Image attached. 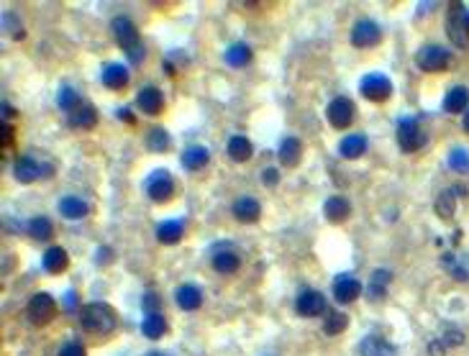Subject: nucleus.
<instances>
[{
    "label": "nucleus",
    "mask_w": 469,
    "mask_h": 356,
    "mask_svg": "<svg viewBox=\"0 0 469 356\" xmlns=\"http://www.w3.org/2000/svg\"><path fill=\"white\" fill-rule=\"evenodd\" d=\"M80 323L93 333H108L116 328V313L105 303H88L80 310Z\"/></svg>",
    "instance_id": "f257e3e1"
},
{
    "label": "nucleus",
    "mask_w": 469,
    "mask_h": 356,
    "mask_svg": "<svg viewBox=\"0 0 469 356\" xmlns=\"http://www.w3.org/2000/svg\"><path fill=\"white\" fill-rule=\"evenodd\" d=\"M446 33L456 46L467 49L469 46V11L462 3H451L449 16H446Z\"/></svg>",
    "instance_id": "f03ea898"
},
{
    "label": "nucleus",
    "mask_w": 469,
    "mask_h": 356,
    "mask_svg": "<svg viewBox=\"0 0 469 356\" xmlns=\"http://www.w3.org/2000/svg\"><path fill=\"white\" fill-rule=\"evenodd\" d=\"M416 64L423 72H443L451 64V51L438 44H426L423 49H418Z\"/></svg>",
    "instance_id": "7ed1b4c3"
},
{
    "label": "nucleus",
    "mask_w": 469,
    "mask_h": 356,
    "mask_svg": "<svg viewBox=\"0 0 469 356\" xmlns=\"http://www.w3.org/2000/svg\"><path fill=\"white\" fill-rule=\"evenodd\" d=\"M398 144L405 154H413L426 144V134L421 131L416 118H400L398 121Z\"/></svg>",
    "instance_id": "20e7f679"
},
{
    "label": "nucleus",
    "mask_w": 469,
    "mask_h": 356,
    "mask_svg": "<svg viewBox=\"0 0 469 356\" xmlns=\"http://www.w3.org/2000/svg\"><path fill=\"white\" fill-rule=\"evenodd\" d=\"M147 195L154 200V203H164L174 195V177L167 172V169H157L147 177V184H144Z\"/></svg>",
    "instance_id": "39448f33"
},
{
    "label": "nucleus",
    "mask_w": 469,
    "mask_h": 356,
    "mask_svg": "<svg viewBox=\"0 0 469 356\" xmlns=\"http://www.w3.org/2000/svg\"><path fill=\"white\" fill-rule=\"evenodd\" d=\"M54 313H57V303H54L52 295L46 293H36L31 300H28V308H26V315L33 325H46L49 320L54 318Z\"/></svg>",
    "instance_id": "423d86ee"
},
{
    "label": "nucleus",
    "mask_w": 469,
    "mask_h": 356,
    "mask_svg": "<svg viewBox=\"0 0 469 356\" xmlns=\"http://www.w3.org/2000/svg\"><path fill=\"white\" fill-rule=\"evenodd\" d=\"M110 28H113V36H116L118 46L126 51H134L142 46V38H139V28L134 26V21L129 19V16H116L113 19V23H110Z\"/></svg>",
    "instance_id": "0eeeda50"
},
{
    "label": "nucleus",
    "mask_w": 469,
    "mask_h": 356,
    "mask_svg": "<svg viewBox=\"0 0 469 356\" xmlns=\"http://www.w3.org/2000/svg\"><path fill=\"white\" fill-rule=\"evenodd\" d=\"M362 95L367 100L372 103H385L387 98L392 95V83L387 80V75H379V72H372V75H367L359 85Z\"/></svg>",
    "instance_id": "6e6552de"
},
{
    "label": "nucleus",
    "mask_w": 469,
    "mask_h": 356,
    "mask_svg": "<svg viewBox=\"0 0 469 356\" xmlns=\"http://www.w3.org/2000/svg\"><path fill=\"white\" fill-rule=\"evenodd\" d=\"M382 31L372 19H359L352 26V44L359 46V49H369V46L379 44Z\"/></svg>",
    "instance_id": "1a4fd4ad"
},
{
    "label": "nucleus",
    "mask_w": 469,
    "mask_h": 356,
    "mask_svg": "<svg viewBox=\"0 0 469 356\" xmlns=\"http://www.w3.org/2000/svg\"><path fill=\"white\" fill-rule=\"evenodd\" d=\"M326 118L334 128H347L354 121V103L349 98H334L328 103Z\"/></svg>",
    "instance_id": "9d476101"
},
{
    "label": "nucleus",
    "mask_w": 469,
    "mask_h": 356,
    "mask_svg": "<svg viewBox=\"0 0 469 356\" xmlns=\"http://www.w3.org/2000/svg\"><path fill=\"white\" fill-rule=\"evenodd\" d=\"M326 310V298L321 293H315V290H305V293L297 295L295 300V313L302 315V318H315V315H321Z\"/></svg>",
    "instance_id": "9b49d317"
},
{
    "label": "nucleus",
    "mask_w": 469,
    "mask_h": 356,
    "mask_svg": "<svg viewBox=\"0 0 469 356\" xmlns=\"http://www.w3.org/2000/svg\"><path fill=\"white\" fill-rule=\"evenodd\" d=\"M49 172H52V167H41L33 157H21V159L14 164V177L23 184L36 182L41 174H49Z\"/></svg>",
    "instance_id": "f8f14e48"
},
{
    "label": "nucleus",
    "mask_w": 469,
    "mask_h": 356,
    "mask_svg": "<svg viewBox=\"0 0 469 356\" xmlns=\"http://www.w3.org/2000/svg\"><path fill=\"white\" fill-rule=\"evenodd\" d=\"M136 105L139 110H144L147 115H157L162 108H164V95H162V90L154 88V85H147L136 93Z\"/></svg>",
    "instance_id": "ddd939ff"
},
{
    "label": "nucleus",
    "mask_w": 469,
    "mask_h": 356,
    "mask_svg": "<svg viewBox=\"0 0 469 356\" xmlns=\"http://www.w3.org/2000/svg\"><path fill=\"white\" fill-rule=\"evenodd\" d=\"M362 295V282L352 274H339L334 280V298L339 303H354Z\"/></svg>",
    "instance_id": "4468645a"
},
{
    "label": "nucleus",
    "mask_w": 469,
    "mask_h": 356,
    "mask_svg": "<svg viewBox=\"0 0 469 356\" xmlns=\"http://www.w3.org/2000/svg\"><path fill=\"white\" fill-rule=\"evenodd\" d=\"M359 354L362 356H398L395 346L382 336H364L359 344Z\"/></svg>",
    "instance_id": "2eb2a0df"
},
{
    "label": "nucleus",
    "mask_w": 469,
    "mask_h": 356,
    "mask_svg": "<svg viewBox=\"0 0 469 356\" xmlns=\"http://www.w3.org/2000/svg\"><path fill=\"white\" fill-rule=\"evenodd\" d=\"M233 216H236L241 223H254L259 216H262V205H259L257 197L244 195L233 203Z\"/></svg>",
    "instance_id": "dca6fc26"
},
{
    "label": "nucleus",
    "mask_w": 469,
    "mask_h": 356,
    "mask_svg": "<svg viewBox=\"0 0 469 356\" xmlns=\"http://www.w3.org/2000/svg\"><path fill=\"white\" fill-rule=\"evenodd\" d=\"M67 123L75 128H93L98 123V110L95 105H90V103H83V105H78L75 110H70L67 113Z\"/></svg>",
    "instance_id": "f3484780"
},
{
    "label": "nucleus",
    "mask_w": 469,
    "mask_h": 356,
    "mask_svg": "<svg viewBox=\"0 0 469 356\" xmlns=\"http://www.w3.org/2000/svg\"><path fill=\"white\" fill-rule=\"evenodd\" d=\"M100 80H103V85L108 90H121V88H126V83H129V70L118 62H110L103 67Z\"/></svg>",
    "instance_id": "a211bd4d"
},
{
    "label": "nucleus",
    "mask_w": 469,
    "mask_h": 356,
    "mask_svg": "<svg viewBox=\"0 0 469 356\" xmlns=\"http://www.w3.org/2000/svg\"><path fill=\"white\" fill-rule=\"evenodd\" d=\"M467 105H469V90L462 88V85H456V88H451L449 93H446V98H443V110L451 115L456 113H467Z\"/></svg>",
    "instance_id": "6ab92c4d"
},
{
    "label": "nucleus",
    "mask_w": 469,
    "mask_h": 356,
    "mask_svg": "<svg viewBox=\"0 0 469 356\" xmlns=\"http://www.w3.org/2000/svg\"><path fill=\"white\" fill-rule=\"evenodd\" d=\"M59 213L65 218H70V221H80V218H85L90 213V205L78 195H67L59 200Z\"/></svg>",
    "instance_id": "aec40b11"
},
{
    "label": "nucleus",
    "mask_w": 469,
    "mask_h": 356,
    "mask_svg": "<svg viewBox=\"0 0 469 356\" xmlns=\"http://www.w3.org/2000/svg\"><path fill=\"white\" fill-rule=\"evenodd\" d=\"M323 213H326V218L331 223H341V221H347L349 213H352V203H349L344 195H334V197H328L326 200Z\"/></svg>",
    "instance_id": "412c9836"
},
{
    "label": "nucleus",
    "mask_w": 469,
    "mask_h": 356,
    "mask_svg": "<svg viewBox=\"0 0 469 356\" xmlns=\"http://www.w3.org/2000/svg\"><path fill=\"white\" fill-rule=\"evenodd\" d=\"M211 261H213V269L221 274H233V272H238V267H241V256H238L236 251H231V248H221V251H216Z\"/></svg>",
    "instance_id": "4be33fe9"
},
{
    "label": "nucleus",
    "mask_w": 469,
    "mask_h": 356,
    "mask_svg": "<svg viewBox=\"0 0 469 356\" xmlns=\"http://www.w3.org/2000/svg\"><path fill=\"white\" fill-rule=\"evenodd\" d=\"M177 305L182 308V310H198L200 305H203V293H200L198 285H180L177 287Z\"/></svg>",
    "instance_id": "5701e85b"
},
{
    "label": "nucleus",
    "mask_w": 469,
    "mask_h": 356,
    "mask_svg": "<svg viewBox=\"0 0 469 356\" xmlns=\"http://www.w3.org/2000/svg\"><path fill=\"white\" fill-rule=\"evenodd\" d=\"M180 162H182V167H185V169H190V172H198V169H203V167L211 162V152H208L206 147H187L185 152H182Z\"/></svg>",
    "instance_id": "b1692460"
},
{
    "label": "nucleus",
    "mask_w": 469,
    "mask_h": 356,
    "mask_svg": "<svg viewBox=\"0 0 469 356\" xmlns=\"http://www.w3.org/2000/svg\"><path fill=\"white\" fill-rule=\"evenodd\" d=\"M226 152H228V157H231L233 162H249L251 154H254V147H251V141L246 139V136L236 134L228 139V144H226Z\"/></svg>",
    "instance_id": "393cba45"
},
{
    "label": "nucleus",
    "mask_w": 469,
    "mask_h": 356,
    "mask_svg": "<svg viewBox=\"0 0 469 356\" xmlns=\"http://www.w3.org/2000/svg\"><path fill=\"white\" fill-rule=\"evenodd\" d=\"M67 264H70V256H67V251L62 246H49L44 251V269L49 274L65 272Z\"/></svg>",
    "instance_id": "a878e982"
},
{
    "label": "nucleus",
    "mask_w": 469,
    "mask_h": 356,
    "mask_svg": "<svg viewBox=\"0 0 469 356\" xmlns=\"http://www.w3.org/2000/svg\"><path fill=\"white\" fill-rule=\"evenodd\" d=\"M142 333L149 338V341H159V338L167 333V318H164L162 313H152V315H147L142 323Z\"/></svg>",
    "instance_id": "bb28decb"
},
{
    "label": "nucleus",
    "mask_w": 469,
    "mask_h": 356,
    "mask_svg": "<svg viewBox=\"0 0 469 356\" xmlns=\"http://www.w3.org/2000/svg\"><path fill=\"white\" fill-rule=\"evenodd\" d=\"M339 152L341 157H347V159H359L362 154L367 152V136L364 134H352L339 144Z\"/></svg>",
    "instance_id": "cd10ccee"
},
{
    "label": "nucleus",
    "mask_w": 469,
    "mask_h": 356,
    "mask_svg": "<svg viewBox=\"0 0 469 356\" xmlns=\"http://www.w3.org/2000/svg\"><path fill=\"white\" fill-rule=\"evenodd\" d=\"M300 139H295V136H288V139L280 144V149H277V159L283 162L285 167H293L297 164V159H300Z\"/></svg>",
    "instance_id": "c85d7f7f"
},
{
    "label": "nucleus",
    "mask_w": 469,
    "mask_h": 356,
    "mask_svg": "<svg viewBox=\"0 0 469 356\" xmlns=\"http://www.w3.org/2000/svg\"><path fill=\"white\" fill-rule=\"evenodd\" d=\"M390 282H392V274L387 272V269H377V272H372V280H369V287H367V298L382 300Z\"/></svg>",
    "instance_id": "c756f323"
},
{
    "label": "nucleus",
    "mask_w": 469,
    "mask_h": 356,
    "mask_svg": "<svg viewBox=\"0 0 469 356\" xmlns=\"http://www.w3.org/2000/svg\"><path fill=\"white\" fill-rule=\"evenodd\" d=\"M251 62V49L249 44H244V41H236V44H231L228 49H226V64L228 67H246V64Z\"/></svg>",
    "instance_id": "7c9ffc66"
},
{
    "label": "nucleus",
    "mask_w": 469,
    "mask_h": 356,
    "mask_svg": "<svg viewBox=\"0 0 469 356\" xmlns=\"http://www.w3.org/2000/svg\"><path fill=\"white\" fill-rule=\"evenodd\" d=\"M185 236V226L182 221H164L159 223V229H157V239L162 244H177Z\"/></svg>",
    "instance_id": "2f4dec72"
},
{
    "label": "nucleus",
    "mask_w": 469,
    "mask_h": 356,
    "mask_svg": "<svg viewBox=\"0 0 469 356\" xmlns=\"http://www.w3.org/2000/svg\"><path fill=\"white\" fill-rule=\"evenodd\" d=\"M52 234H54V226L46 216H36L28 221V236L36 239V241H49Z\"/></svg>",
    "instance_id": "473e14b6"
},
{
    "label": "nucleus",
    "mask_w": 469,
    "mask_h": 356,
    "mask_svg": "<svg viewBox=\"0 0 469 356\" xmlns=\"http://www.w3.org/2000/svg\"><path fill=\"white\" fill-rule=\"evenodd\" d=\"M57 105L65 113H70V110H75L78 105H83V98L78 95V90L75 88H70V85H62L59 88V93H57Z\"/></svg>",
    "instance_id": "72a5a7b5"
},
{
    "label": "nucleus",
    "mask_w": 469,
    "mask_h": 356,
    "mask_svg": "<svg viewBox=\"0 0 469 356\" xmlns=\"http://www.w3.org/2000/svg\"><path fill=\"white\" fill-rule=\"evenodd\" d=\"M349 325V315L341 310H331L326 315V320H323V331L328 333V336H336V333H344Z\"/></svg>",
    "instance_id": "f704fd0d"
},
{
    "label": "nucleus",
    "mask_w": 469,
    "mask_h": 356,
    "mask_svg": "<svg viewBox=\"0 0 469 356\" xmlns=\"http://www.w3.org/2000/svg\"><path fill=\"white\" fill-rule=\"evenodd\" d=\"M446 162H449V169L451 172H469V149L467 147H454L449 152V157H446Z\"/></svg>",
    "instance_id": "c9c22d12"
},
{
    "label": "nucleus",
    "mask_w": 469,
    "mask_h": 356,
    "mask_svg": "<svg viewBox=\"0 0 469 356\" xmlns=\"http://www.w3.org/2000/svg\"><path fill=\"white\" fill-rule=\"evenodd\" d=\"M147 149L149 152H154V154H162V152H167L169 149V134L164 131V128H152L147 134Z\"/></svg>",
    "instance_id": "e433bc0d"
},
{
    "label": "nucleus",
    "mask_w": 469,
    "mask_h": 356,
    "mask_svg": "<svg viewBox=\"0 0 469 356\" xmlns=\"http://www.w3.org/2000/svg\"><path fill=\"white\" fill-rule=\"evenodd\" d=\"M456 192H459V190H446V192H441V195L436 197V213H438L441 218H446V221H449V218H454Z\"/></svg>",
    "instance_id": "4c0bfd02"
},
{
    "label": "nucleus",
    "mask_w": 469,
    "mask_h": 356,
    "mask_svg": "<svg viewBox=\"0 0 469 356\" xmlns=\"http://www.w3.org/2000/svg\"><path fill=\"white\" fill-rule=\"evenodd\" d=\"M59 356H88V351H85V346L80 341H67L62 346V351H59Z\"/></svg>",
    "instance_id": "58836bf2"
},
{
    "label": "nucleus",
    "mask_w": 469,
    "mask_h": 356,
    "mask_svg": "<svg viewBox=\"0 0 469 356\" xmlns=\"http://www.w3.org/2000/svg\"><path fill=\"white\" fill-rule=\"evenodd\" d=\"M443 267L449 269V272L454 274L456 280H469V272H467V269H462V267H454V259H451L449 254L443 256Z\"/></svg>",
    "instance_id": "ea45409f"
},
{
    "label": "nucleus",
    "mask_w": 469,
    "mask_h": 356,
    "mask_svg": "<svg viewBox=\"0 0 469 356\" xmlns=\"http://www.w3.org/2000/svg\"><path fill=\"white\" fill-rule=\"evenodd\" d=\"M262 179H264V184H267V187H275V184L280 182V172H277L275 167H267V169L262 172Z\"/></svg>",
    "instance_id": "a19ab883"
},
{
    "label": "nucleus",
    "mask_w": 469,
    "mask_h": 356,
    "mask_svg": "<svg viewBox=\"0 0 469 356\" xmlns=\"http://www.w3.org/2000/svg\"><path fill=\"white\" fill-rule=\"evenodd\" d=\"M144 308H147L149 315H152V310L157 313V308H159V295H157V293H147V295H144Z\"/></svg>",
    "instance_id": "79ce46f5"
},
{
    "label": "nucleus",
    "mask_w": 469,
    "mask_h": 356,
    "mask_svg": "<svg viewBox=\"0 0 469 356\" xmlns=\"http://www.w3.org/2000/svg\"><path fill=\"white\" fill-rule=\"evenodd\" d=\"M65 310L67 313H78V293H67L65 295Z\"/></svg>",
    "instance_id": "37998d69"
},
{
    "label": "nucleus",
    "mask_w": 469,
    "mask_h": 356,
    "mask_svg": "<svg viewBox=\"0 0 469 356\" xmlns=\"http://www.w3.org/2000/svg\"><path fill=\"white\" fill-rule=\"evenodd\" d=\"M118 118H123V123H134V121H136V115L131 113L129 108H121V110H118Z\"/></svg>",
    "instance_id": "c03bdc74"
},
{
    "label": "nucleus",
    "mask_w": 469,
    "mask_h": 356,
    "mask_svg": "<svg viewBox=\"0 0 469 356\" xmlns=\"http://www.w3.org/2000/svg\"><path fill=\"white\" fill-rule=\"evenodd\" d=\"M462 126H464V131H467V134H469V110H467V113H464V121H462Z\"/></svg>",
    "instance_id": "a18cd8bd"
},
{
    "label": "nucleus",
    "mask_w": 469,
    "mask_h": 356,
    "mask_svg": "<svg viewBox=\"0 0 469 356\" xmlns=\"http://www.w3.org/2000/svg\"><path fill=\"white\" fill-rule=\"evenodd\" d=\"M144 356H167V354H162V351H149V354H144Z\"/></svg>",
    "instance_id": "49530a36"
}]
</instances>
